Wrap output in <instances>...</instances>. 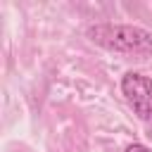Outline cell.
<instances>
[{"instance_id":"obj_1","label":"cell","mask_w":152,"mask_h":152,"mask_svg":"<svg viewBox=\"0 0 152 152\" xmlns=\"http://www.w3.org/2000/svg\"><path fill=\"white\" fill-rule=\"evenodd\" d=\"M88 38L112 52L147 57L152 55V33L133 24H95L88 28Z\"/></svg>"},{"instance_id":"obj_2","label":"cell","mask_w":152,"mask_h":152,"mask_svg":"<svg viewBox=\"0 0 152 152\" xmlns=\"http://www.w3.org/2000/svg\"><path fill=\"white\" fill-rule=\"evenodd\" d=\"M121 93L131 109L142 119L152 121V78L140 71H128L121 76Z\"/></svg>"},{"instance_id":"obj_3","label":"cell","mask_w":152,"mask_h":152,"mask_svg":"<svg viewBox=\"0 0 152 152\" xmlns=\"http://www.w3.org/2000/svg\"><path fill=\"white\" fill-rule=\"evenodd\" d=\"M124 152H152V150L147 145H142V142H131V145H126Z\"/></svg>"}]
</instances>
